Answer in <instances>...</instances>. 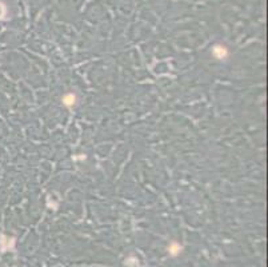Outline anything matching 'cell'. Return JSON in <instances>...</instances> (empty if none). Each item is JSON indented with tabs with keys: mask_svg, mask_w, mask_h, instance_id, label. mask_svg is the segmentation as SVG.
<instances>
[{
	"mask_svg": "<svg viewBox=\"0 0 268 267\" xmlns=\"http://www.w3.org/2000/svg\"><path fill=\"white\" fill-rule=\"evenodd\" d=\"M212 54H214V56L217 58V59H226L227 55H228V52H227L226 47H223V46H215L214 49H212Z\"/></svg>",
	"mask_w": 268,
	"mask_h": 267,
	"instance_id": "obj_1",
	"label": "cell"
},
{
	"mask_svg": "<svg viewBox=\"0 0 268 267\" xmlns=\"http://www.w3.org/2000/svg\"><path fill=\"white\" fill-rule=\"evenodd\" d=\"M63 102H64V104H67V105H73L75 104V96H73L72 94L66 95L64 99H63Z\"/></svg>",
	"mask_w": 268,
	"mask_h": 267,
	"instance_id": "obj_2",
	"label": "cell"
},
{
	"mask_svg": "<svg viewBox=\"0 0 268 267\" xmlns=\"http://www.w3.org/2000/svg\"><path fill=\"white\" fill-rule=\"evenodd\" d=\"M180 250H181V247L179 246V244H176V243H174L171 247H169V251H171V254H174V255H176Z\"/></svg>",
	"mask_w": 268,
	"mask_h": 267,
	"instance_id": "obj_3",
	"label": "cell"
}]
</instances>
